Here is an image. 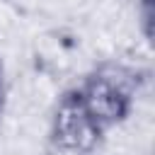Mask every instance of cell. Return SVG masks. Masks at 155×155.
Masks as SVG:
<instances>
[{
	"instance_id": "6da1fadb",
	"label": "cell",
	"mask_w": 155,
	"mask_h": 155,
	"mask_svg": "<svg viewBox=\"0 0 155 155\" xmlns=\"http://www.w3.org/2000/svg\"><path fill=\"white\" fill-rule=\"evenodd\" d=\"M92 119L104 128L121 126L136 107V73L119 65L104 63L94 68L82 82L73 90Z\"/></svg>"
},
{
	"instance_id": "7a4b0ae2",
	"label": "cell",
	"mask_w": 155,
	"mask_h": 155,
	"mask_svg": "<svg viewBox=\"0 0 155 155\" xmlns=\"http://www.w3.org/2000/svg\"><path fill=\"white\" fill-rule=\"evenodd\" d=\"M107 131L92 119L75 92L58 97L48 119V140L61 155H92Z\"/></svg>"
},
{
	"instance_id": "3957f363",
	"label": "cell",
	"mask_w": 155,
	"mask_h": 155,
	"mask_svg": "<svg viewBox=\"0 0 155 155\" xmlns=\"http://www.w3.org/2000/svg\"><path fill=\"white\" fill-rule=\"evenodd\" d=\"M5 97H7V73H5V61L0 58V109L5 104Z\"/></svg>"
},
{
	"instance_id": "277c9868",
	"label": "cell",
	"mask_w": 155,
	"mask_h": 155,
	"mask_svg": "<svg viewBox=\"0 0 155 155\" xmlns=\"http://www.w3.org/2000/svg\"><path fill=\"white\" fill-rule=\"evenodd\" d=\"M0 133H2V109H0Z\"/></svg>"
}]
</instances>
